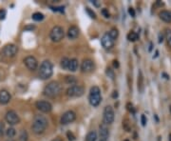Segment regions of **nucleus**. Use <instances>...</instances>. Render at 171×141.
Wrapping results in <instances>:
<instances>
[{
	"instance_id": "c756f323",
	"label": "nucleus",
	"mask_w": 171,
	"mask_h": 141,
	"mask_svg": "<svg viewBox=\"0 0 171 141\" xmlns=\"http://www.w3.org/2000/svg\"><path fill=\"white\" fill-rule=\"evenodd\" d=\"M106 74H107V75L108 76V77H109L111 80H114V78H115V74H114V72H113L112 69L108 68V69L106 70Z\"/></svg>"
},
{
	"instance_id": "0eeeda50",
	"label": "nucleus",
	"mask_w": 171,
	"mask_h": 141,
	"mask_svg": "<svg viewBox=\"0 0 171 141\" xmlns=\"http://www.w3.org/2000/svg\"><path fill=\"white\" fill-rule=\"evenodd\" d=\"M114 110L111 106H106L104 109V113H103V123L110 125L113 123L114 121Z\"/></svg>"
},
{
	"instance_id": "ea45409f",
	"label": "nucleus",
	"mask_w": 171,
	"mask_h": 141,
	"mask_svg": "<svg viewBox=\"0 0 171 141\" xmlns=\"http://www.w3.org/2000/svg\"><path fill=\"white\" fill-rule=\"evenodd\" d=\"M127 110H128L130 113L134 111V110H133V105L131 104V103H127Z\"/></svg>"
},
{
	"instance_id": "e433bc0d",
	"label": "nucleus",
	"mask_w": 171,
	"mask_h": 141,
	"mask_svg": "<svg viewBox=\"0 0 171 141\" xmlns=\"http://www.w3.org/2000/svg\"><path fill=\"white\" fill-rule=\"evenodd\" d=\"M141 122H142V125L144 127L147 125V118H146V115L144 114H142V116H141Z\"/></svg>"
},
{
	"instance_id": "aec40b11",
	"label": "nucleus",
	"mask_w": 171,
	"mask_h": 141,
	"mask_svg": "<svg viewBox=\"0 0 171 141\" xmlns=\"http://www.w3.org/2000/svg\"><path fill=\"white\" fill-rule=\"evenodd\" d=\"M79 67V62L76 58H71L69 60V70L70 72H76Z\"/></svg>"
},
{
	"instance_id": "ddd939ff",
	"label": "nucleus",
	"mask_w": 171,
	"mask_h": 141,
	"mask_svg": "<svg viewBox=\"0 0 171 141\" xmlns=\"http://www.w3.org/2000/svg\"><path fill=\"white\" fill-rule=\"evenodd\" d=\"M24 64L30 70H31V72H34V70H36L37 68H38L37 59L34 56H31V55L26 57V58L24 59Z\"/></svg>"
},
{
	"instance_id": "4be33fe9",
	"label": "nucleus",
	"mask_w": 171,
	"mask_h": 141,
	"mask_svg": "<svg viewBox=\"0 0 171 141\" xmlns=\"http://www.w3.org/2000/svg\"><path fill=\"white\" fill-rule=\"evenodd\" d=\"M6 136H7V137L9 138H14L15 136H16V131L14 127H10L7 129V131H6Z\"/></svg>"
},
{
	"instance_id": "9b49d317",
	"label": "nucleus",
	"mask_w": 171,
	"mask_h": 141,
	"mask_svg": "<svg viewBox=\"0 0 171 141\" xmlns=\"http://www.w3.org/2000/svg\"><path fill=\"white\" fill-rule=\"evenodd\" d=\"M17 53H18V47L15 44H8L3 49V54L6 57H9V58L15 57L17 54Z\"/></svg>"
},
{
	"instance_id": "cd10ccee",
	"label": "nucleus",
	"mask_w": 171,
	"mask_h": 141,
	"mask_svg": "<svg viewBox=\"0 0 171 141\" xmlns=\"http://www.w3.org/2000/svg\"><path fill=\"white\" fill-rule=\"evenodd\" d=\"M44 15L41 14V12H34V15H32V19H34V21H42L44 19Z\"/></svg>"
},
{
	"instance_id": "7c9ffc66",
	"label": "nucleus",
	"mask_w": 171,
	"mask_h": 141,
	"mask_svg": "<svg viewBox=\"0 0 171 141\" xmlns=\"http://www.w3.org/2000/svg\"><path fill=\"white\" fill-rule=\"evenodd\" d=\"M164 37H166V41L171 39V30L166 28V29H164Z\"/></svg>"
},
{
	"instance_id": "a878e982",
	"label": "nucleus",
	"mask_w": 171,
	"mask_h": 141,
	"mask_svg": "<svg viewBox=\"0 0 171 141\" xmlns=\"http://www.w3.org/2000/svg\"><path fill=\"white\" fill-rule=\"evenodd\" d=\"M29 136H28V133L26 130H22L20 132V134H19V138L18 141H28Z\"/></svg>"
},
{
	"instance_id": "423d86ee",
	"label": "nucleus",
	"mask_w": 171,
	"mask_h": 141,
	"mask_svg": "<svg viewBox=\"0 0 171 141\" xmlns=\"http://www.w3.org/2000/svg\"><path fill=\"white\" fill-rule=\"evenodd\" d=\"M65 36V31L61 26H54L50 33V38L52 42H60Z\"/></svg>"
},
{
	"instance_id": "a211bd4d",
	"label": "nucleus",
	"mask_w": 171,
	"mask_h": 141,
	"mask_svg": "<svg viewBox=\"0 0 171 141\" xmlns=\"http://www.w3.org/2000/svg\"><path fill=\"white\" fill-rule=\"evenodd\" d=\"M160 18L163 22L166 23H171V11H162L159 14Z\"/></svg>"
},
{
	"instance_id": "f8f14e48",
	"label": "nucleus",
	"mask_w": 171,
	"mask_h": 141,
	"mask_svg": "<svg viewBox=\"0 0 171 141\" xmlns=\"http://www.w3.org/2000/svg\"><path fill=\"white\" fill-rule=\"evenodd\" d=\"M94 68H95L94 62L89 58L84 59L81 63V72L84 74H89L93 72Z\"/></svg>"
},
{
	"instance_id": "6ab92c4d",
	"label": "nucleus",
	"mask_w": 171,
	"mask_h": 141,
	"mask_svg": "<svg viewBox=\"0 0 171 141\" xmlns=\"http://www.w3.org/2000/svg\"><path fill=\"white\" fill-rule=\"evenodd\" d=\"M144 75H143L142 70H139V73H138V90H139L140 93L144 92Z\"/></svg>"
},
{
	"instance_id": "6e6552de",
	"label": "nucleus",
	"mask_w": 171,
	"mask_h": 141,
	"mask_svg": "<svg viewBox=\"0 0 171 141\" xmlns=\"http://www.w3.org/2000/svg\"><path fill=\"white\" fill-rule=\"evenodd\" d=\"M5 120H6V122L11 126H15V125H17L20 123V117H19L18 113L12 110L8 111L6 113Z\"/></svg>"
},
{
	"instance_id": "09e8293b",
	"label": "nucleus",
	"mask_w": 171,
	"mask_h": 141,
	"mask_svg": "<svg viewBox=\"0 0 171 141\" xmlns=\"http://www.w3.org/2000/svg\"><path fill=\"white\" fill-rule=\"evenodd\" d=\"M168 138H169V141H171V133L169 134V136H168Z\"/></svg>"
},
{
	"instance_id": "f704fd0d",
	"label": "nucleus",
	"mask_w": 171,
	"mask_h": 141,
	"mask_svg": "<svg viewBox=\"0 0 171 141\" xmlns=\"http://www.w3.org/2000/svg\"><path fill=\"white\" fill-rule=\"evenodd\" d=\"M102 15L105 16V17H106V18H108L109 16H110V15H109V12H108V11L107 10V9H103L102 10Z\"/></svg>"
},
{
	"instance_id": "39448f33",
	"label": "nucleus",
	"mask_w": 171,
	"mask_h": 141,
	"mask_svg": "<svg viewBox=\"0 0 171 141\" xmlns=\"http://www.w3.org/2000/svg\"><path fill=\"white\" fill-rule=\"evenodd\" d=\"M84 93H85V89H84V87H82L80 85L70 86L69 88L67 89V91H66V94H67V97H70V98L80 97L84 94Z\"/></svg>"
},
{
	"instance_id": "dca6fc26",
	"label": "nucleus",
	"mask_w": 171,
	"mask_h": 141,
	"mask_svg": "<svg viewBox=\"0 0 171 141\" xmlns=\"http://www.w3.org/2000/svg\"><path fill=\"white\" fill-rule=\"evenodd\" d=\"M79 34H80V31H79V28L77 26H70L67 31V36L69 39L74 40L79 36Z\"/></svg>"
},
{
	"instance_id": "f03ea898",
	"label": "nucleus",
	"mask_w": 171,
	"mask_h": 141,
	"mask_svg": "<svg viewBox=\"0 0 171 141\" xmlns=\"http://www.w3.org/2000/svg\"><path fill=\"white\" fill-rule=\"evenodd\" d=\"M62 93V86L57 81H51L43 90V93L48 97H58Z\"/></svg>"
},
{
	"instance_id": "58836bf2",
	"label": "nucleus",
	"mask_w": 171,
	"mask_h": 141,
	"mask_svg": "<svg viewBox=\"0 0 171 141\" xmlns=\"http://www.w3.org/2000/svg\"><path fill=\"white\" fill-rule=\"evenodd\" d=\"M128 12H129V15L132 16V17H135V11L133 8H129L128 9Z\"/></svg>"
},
{
	"instance_id": "49530a36",
	"label": "nucleus",
	"mask_w": 171,
	"mask_h": 141,
	"mask_svg": "<svg viewBox=\"0 0 171 141\" xmlns=\"http://www.w3.org/2000/svg\"><path fill=\"white\" fill-rule=\"evenodd\" d=\"M167 45H168V46L171 48V39H169V40H167Z\"/></svg>"
},
{
	"instance_id": "7ed1b4c3",
	"label": "nucleus",
	"mask_w": 171,
	"mask_h": 141,
	"mask_svg": "<svg viewBox=\"0 0 171 141\" xmlns=\"http://www.w3.org/2000/svg\"><path fill=\"white\" fill-rule=\"evenodd\" d=\"M53 74V65L50 60H44L39 68L38 75L42 80H47L51 77Z\"/></svg>"
},
{
	"instance_id": "b1692460",
	"label": "nucleus",
	"mask_w": 171,
	"mask_h": 141,
	"mask_svg": "<svg viewBox=\"0 0 171 141\" xmlns=\"http://www.w3.org/2000/svg\"><path fill=\"white\" fill-rule=\"evenodd\" d=\"M138 38H139V35H138L135 31H129L127 34V39L130 42H135L136 40H138Z\"/></svg>"
},
{
	"instance_id": "bb28decb",
	"label": "nucleus",
	"mask_w": 171,
	"mask_h": 141,
	"mask_svg": "<svg viewBox=\"0 0 171 141\" xmlns=\"http://www.w3.org/2000/svg\"><path fill=\"white\" fill-rule=\"evenodd\" d=\"M69 60L68 57H64V58L61 60V68H63L64 70H69Z\"/></svg>"
},
{
	"instance_id": "8fccbe9b",
	"label": "nucleus",
	"mask_w": 171,
	"mask_h": 141,
	"mask_svg": "<svg viewBox=\"0 0 171 141\" xmlns=\"http://www.w3.org/2000/svg\"><path fill=\"white\" fill-rule=\"evenodd\" d=\"M124 141H129V140H124Z\"/></svg>"
},
{
	"instance_id": "a19ab883",
	"label": "nucleus",
	"mask_w": 171,
	"mask_h": 141,
	"mask_svg": "<svg viewBox=\"0 0 171 141\" xmlns=\"http://www.w3.org/2000/svg\"><path fill=\"white\" fill-rule=\"evenodd\" d=\"M92 4H93V5H95L97 8H98V7H100V3L98 2L97 0H93V1H92Z\"/></svg>"
},
{
	"instance_id": "79ce46f5",
	"label": "nucleus",
	"mask_w": 171,
	"mask_h": 141,
	"mask_svg": "<svg viewBox=\"0 0 171 141\" xmlns=\"http://www.w3.org/2000/svg\"><path fill=\"white\" fill-rule=\"evenodd\" d=\"M113 66H114L115 68H119V62H118L117 60H114V61H113Z\"/></svg>"
},
{
	"instance_id": "5701e85b",
	"label": "nucleus",
	"mask_w": 171,
	"mask_h": 141,
	"mask_svg": "<svg viewBox=\"0 0 171 141\" xmlns=\"http://www.w3.org/2000/svg\"><path fill=\"white\" fill-rule=\"evenodd\" d=\"M66 83L69 85H76V83H77V79L74 77L73 75H68V76H66V79H65Z\"/></svg>"
},
{
	"instance_id": "f257e3e1",
	"label": "nucleus",
	"mask_w": 171,
	"mask_h": 141,
	"mask_svg": "<svg viewBox=\"0 0 171 141\" xmlns=\"http://www.w3.org/2000/svg\"><path fill=\"white\" fill-rule=\"evenodd\" d=\"M49 125L48 118L43 114H36L31 124V130L35 134H42L47 130Z\"/></svg>"
},
{
	"instance_id": "37998d69",
	"label": "nucleus",
	"mask_w": 171,
	"mask_h": 141,
	"mask_svg": "<svg viewBox=\"0 0 171 141\" xmlns=\"http://www.w3.org/2000/svg\"><path fill=\"white\" fill-rule=\"evenodd\" d=\"M163 41V35L162 34H159V43H162Z\"/></svg>"
},
{
	"instance_id": "f3484780",
	"label": "nucleus",
	"mask_w": 171,
	"mask_h": 141,
	"mask_svg": "<svg viewBox=\"0 0 171 141\" xmlns=\"http://www.w3.org/2000/svg\"><path fill=\"white\" fill-rule=\"evenodd\" d=\"M11 93L7 91V90H1L0 91V104L1 105H6L11 101Z\"/></svg>"
},
{
	"instance_id": "1a4fd4ad",
	"label": "nucleus",
	"mask_w": 171,
	"mask_h": 141,
	"mask_svg": "<svg viewBox=\"0 0 171 141\" xmlns=\"http://www.w3.org/2000/svg\"><path fill=\"white\" fill-rule=\"evenodd\" d=\"M35 107L38 111H40L41 113H48L52 111L51 103L46 100H38L35 103Z\"/></svg>"
},
{
	"instance_id": "20e7f679",
	"label": "nucleus",
	"mask_w": 171,
	"mask_h": 141,
	"mask_svg": "<svg viewBox=\"0 0 171 141\" xmlns=\"http://www.w3.org/2000/svg\"><path fill=\"white\" fill-rule=\"evenodd\" d=\"M102 101L101 90L99 87L93 86L90 88L89 94V102L92 107H98Z\"/></svg>"
},
{
	"instance_id": "de8ad7c7",
	"label": "nucleus",
	"mask_w": 171,
	"mask_h": 141,
	"mask_svg": "<svg viewBox=\"0 0 171 141\" xmlns=\"http://www.w3.org/2000/svg\"><path fill=\"white\" fill-rule=\"evenodd\" d=\"M151 50H152V43H150L149 45V52H151Z\"/></svg>"
},
{
	"instance_id": "c03bdc74",
	"label": "nucleus",
	"mask_w": 171,
	"mask_h": 141,
	"mask_svg": "<svg viewBox=\"0 0 171 141\" xmlns=\"http://www.w3.org/2000/svg\"><path fill=\"white\" fill-rule=\"evenodd\" d=\"M112 97H113V98H117V97H118V92H117V91H114V92H113Z\"/></svg>"
},
{
	"instance_id": "72a5a7b5",
	"label": "nucleus",
	"mask_w": 171,
	"mask_h": 141,
	"mask_svg": "<svg viewBox=\"0 0 171 141\" xmlns=\"http://www.w3.org/2000/svg\"><path fill=\"white\" fill-rule=\"evenodd\" d=\"M5 133V125L3 122L0 121V136H3Z\"/></svg>"
},
{
	"instance_id": "2f4dec72",
	"label": "nucleus",
	"mask_w": 171,
	"mask_h": 141,
	"mask_svg": "<svg viewBox=\"0 0 171 141\" xmlns=\"http://www.w3.org/2000/svg\"><path fill=\"white\" fill-rule=\"evenodd\" d=\"M86 11H87V12L89 14V15L91 18H93V19L96 18V15H95V12H94L93 11H91L89 8H86Z\"/></svg>"
},
{
	"instance_id": "393cba45",
	"label": "nucleus",
	"mask_w": 171,
	"mask_h": 141,
	"mask_svg": "<svg viewBox=\"0 0 171 141\" xmlns=\"http://www.w3.org/2000/svg\"><path fill=\"white\" fill-rule=\"evenodd\" d=\"M108 34H109L110 37L112 38V39L115 41L117 38H118V36H119V31H118V30H117L116 28H112V29L109 31Z\"/></svg>"
},
{
	"instance_id": "4468645a",
	"label": "nucleus",
	"mask_w": 171,
	"mask_h": 141,
	"mask_svg": "<svg viewBox=\"0 0 171 141\" xmlns=\"http://www.w3.org/2000/svg\"><path fill=\"white\" fill-rule=\"evenodd\" d=\"M109 136V130L107 124L101 123L99 126V141H108Z\"/></svg>"
},
{
	"instance_id": "4c0bfd02",
	"label": "nucleus",
	"mask_w": 171,
	"mask_h": 141,
	"mask_svg": "<svg viewBox=\"0 0 171 141\" xmlns=\"http://www.w3.org/2000/svg\"><path fill=\"white\" fill-rule=\"evenodd\" d=\"M52 11H64V7H50Z\"/></svg>"
},
{
	"instance_id": "c85d7f7f",
	"label": "nucleus",
	"mask_w": 171,
	"mask_h": 141,
	"mask_svg": "<svg viewBox=\"0 0 171 141\" xmlns=\"http://www.w3.org/2000/svg\"><path fill=\"white\" fill-rule=\"evenodd\" d=\"M123 128H124V130L126 132H130L131 131V126H130V123H129L128 119L126 118V119L123 120Z\"/></svg>"
},
{
	"instance_id": "9d476101",
	"label": "nucleus",
	"mask_w": 171,
	"mask_h": 141,
	"mask_svg": "<svg viewBox=\"0 0 171 141\" xmlns=\"http://www.w3.org/2000/svg\"><path fill=\"white\" fill-rule=\"evenodd\" d=\"M75 119H76V113L73 111H67L61 116L60 123L62 125H68L75 121Z\"/></svg>"
},
{
	"instance_id": "473e14b6",
	"label": "nucleus",
	"mask_w": 171,
	"mask_h": 141,
	"mask_svg": "<svg viewBox=\"0 0 171 141\" xmlns=\"http://www.w3.org/2000/svg\"><path fill=\"white\" fill-rule=\"evenodd\" d=\"M67 136H68V139H69V141H74V140H75L74 134L72 133L71 132H68V133H67Z\"/></svg>"
},
{
	"instance_id": "412c9836",
	"label": "nucleus",
	"mask_w": 171,
	"mask_h": 141,
	"mask_svg": "<svg viewBox=\"0 0 171 141\" xmlns=\"http://www.w3.org/2000/svg\"><path fill=\"white\" fill-rule=\"evenodd\" d=\"M98 140V133L96 131H90L86 137V141H97Z\"/></svg>"
},
{
	"instance_id": "2eb2a0df",
	"label": "nucleus",
	"mask_w": 171,
	"mask_h": 141,
	"mask_svg": "<svg viewBox=\"0 0 171 141\" xmlns=\"http://www.w3.org/2000/svg\"><path fill=\"white\" fill-rule=\"evenodd\" d=\"M101 43H102V46L106 50H109L114 46V40L110 37L108 33L105 34L103 35L102 39H101Z\"/></svg>"
},
{
	"instance_id": "a18cd8bd",
	"label": "nucleus",
	"mask_w": 171,
	"mask_h": 141,
	"mask_svg": "<svg viewBox=\"0 0 171 141\" xmlns=\"http://www.w3.org/2000/svg\"><path fill=\"white\" fill-rule=\"evenodd\" d=\"M25 29H26V30H28V29H31V30H32V29H34V26H31V27H26Z\"/></svg>"
},
{
	"instance_id": "c9c22d12",
	"label": "nucleus",
	"mask_w": 171,
	"mask_h": 141,
	"mask_svg": "<svg viewBox=\"0 0 171 141\" xmlns=\"http://www.w3.org/2000/svg\"><path fill=\"white\" fill-rule=\"evenodd\" d=\"M6 15H7V11L5 10H0V19H5Z\"/></svg>"
}]
</instances>
